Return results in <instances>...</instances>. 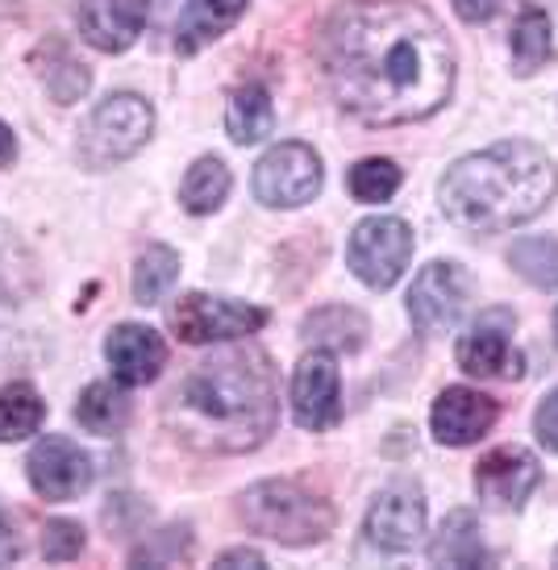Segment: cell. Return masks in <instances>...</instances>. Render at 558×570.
Masks as SVG:
<instances>
[{
    "label": "cell",
    "instance_id": "6da1fadb",
    "mask_svg": "<svg viewBox=\"0 0 558 570\" xmlns=\"http://www.w3.org/2000/svg\"><path fill=\"white\" fill-rule=\"evenodd\" d=\"M321 63L337 105L363 126H409L454 92V47L413 0H346L325 21Z\"/></svg>",
    "mask_w": 558,
    "mask_h": 570
},
{
    "label": "cell",
    "instance_id": "7a4b0ae2",
    "mask_svg": "<svg viewBox=\"0 0 558 570\" xmlns=\"http://www.w3.org/2000/svg\"><path fill=\"white\" fill-rule=\"evenodd\" d=\"M167 425L196 454H246L280 425V383L258 346H225L192 366L167 396Z\"/></svg>",
    "mask_w": 558,
    "mask_h": 570
},
{
    "label": "cell",
    "instance_id": "3957f363",
    "mask_svg": "<svg viewBox=\"0 0 558 570\" xmlns=\"http://www.w3.org/2000/svg\"><path fill=\"white\" fill-rule=\"evenodd\" d=\"M558 191L550 155L526 138L467 155L442 175V213L467 234H505L542 213Z\"/></svg>",
    "mask_w": 558,
    "mask_h": 570
},
{
    "label": "cell",
    "instance_id": "277c9868",
    "mask_svg": "<svg viewBox=\"0 0 558 570\" xmlns=\"http://www.w3.org/2000/svg\"><path fill=\"white\" fill-rule=\"evenodd\" d=\"M238 517L251 533L280 546H317L337 524L334 504L292 479H267L246 488L238 495Z\"/></svg>",
    "mask_w": 558,
    "mask_h": 570
},
{
    "label": "cell",
    "instance_id": "5b68a950",
    "mask_svg": "<svg viewBox=\"0 0 558 570\" xmlns=\"http://www.w3.org/2000/svg\"><path fill=\"white\" fill-rule=\"evenodd\" d=\"M150 134H155V109H150V100H143L138 92H112L109 100H100L88 112V121L80 126L76 155H80L84 167L105 171V167L134 159L150 142Z\"/></svg>",
    "mask_w": 558,
    "mask_h": 570
},
{
    "label": "cell",
    "instance_id": "8992f818",
    "mask_svg": "<svg viewBox=\"0 0 558 570\" xmlns=\"http://www.w3.org/2000/svg\"><path fill=\"white\" fill-rule=\"evenodd\" d=\"M167 325L184 346H205V342H234V337H251L267 325V313L255 304L222 301V296H205V292H188L172 304Z\"/></svg>",
    "mask_w": 558,
    "mask_h": 570
},
{
    "label": "cell",
    "instance_id": "52a82bcc",
    "mask_svg": "<svg viewBox=\"0 0 558 570\" xmlns=\"http://www.w3.org/2000/svg\"><path fill=\"white\" fill-rule=\"evenodd\" d=\"M409 258H413V229L400 217H368L354 225L351 242H346L351 271L375 292H388L397 284L409 271Z\"/></svg>",
    "mask_w": 558,
    "mask_h": 570
},
{
    "label": "cell",
    "instance_id": "ba28073f",
    "mask_svg": "<svg viewBox=\"0 0 558 570\" xmlns=\"http://www.w3.org/2000/svg\"><path fill=\"white\" fill-rule=\"evenodd\" d=\"M255 200L267 208H301L325 184L321 155L309 142H280L272 146L255 167Z\"/></svg>",
    "mask_w": 558,
    "mask_h": 570
},
{
    "label": "cell",
    "instance_id": "9c48e42d",
    "mask_svg": "<svg viewBox=\"0 0 558 570\" xmlns=\"http://www.w3.org/2000/svg\"><path fill=\"white\" fill-rule=\"evenodd\" d=\"M26 475H30V488L42 500L67 504V500H80L84 491L92 488L96 466L76 442H67L59 433H47V438L33 442L30 459H26Z\"/></svg>",
    "mask_w": 558,
    "mask_h": 570
},
{
    "label": "cell",
    "instance_id": "30bf717a",
    "mask_svg": "<svg viewBox=\"0 0 558 570\" xmlns=\"http://www.w3.org/2000/svg\"><path fill=\"white\" fill-rule=\"evenodd\" d=\"M471 296V279L459 263H430L413 279L409 292V321L421 333H447L459 325Z\"/></svg>",
    "mask_w": 558,
    "mask_h": 570
},
{
    "label": "cell",
    "instance_id": "8fae6325",
    "mask_svg": "<svg viewBox=\"0 0 558 570\" xmlns=\"http://www.w3.org/2000/svg\"><path fill=\"white\" fill-rule=\"evenodd\" d=\"M292 416L301 429L325 433L342 421V375L330 350L304 354L292 375Z\"/></svg>",
    "mask_w": 558,
    "mask_h": 570
},
{
    "label": "cell",
    "instance_id": "7c38bea8",
    "mask_svg": "<svg viewBox=\"0 0 558 570\" xmlns=\"http://www.w3.org/2000/svg\"><path fill=\"white\" fill-rule=\"evenodd\" d=\"M368 541L380 546L388 554H404L413 550L421 533H425V495L413 483H397L375 495V504L368 508Z\"/></svg>",
    "mask_w": 558,
    "mask_h": 570
},
{
    "label": "cell",
    "instance_id": "4fadbf2b",
    "mask_svg": "<svg viewBox=\"0 0 558 570\" xmlns=\"http://www.w3.org/2000/svg\"><path fill=\"white\" fill-rule=\"evenodd\" d=\"M512 317L509 313H488L459 337L454 358L467 375L476 380H517L521 375V354L512 350Z\"/></svg>",
    "mask_w": 558,
    "mask_h": 570
},
{
    "label": "cell",
    "instance_id": "5bb4252c",
    "mask_svg": "<svg viewBox=\"0 0 558 570\" xmlns=\"http://www.w3.org/2000/svg\"><path fill=\"white\" fill-rule=\"evenodd\" d=\"M538 483H542V466L521 445H500L476 462L479 500H488L496 508H521Z\"/></svg>",
    "mask_w": 558,
    "mask_h": 570
},
{
    "label": "cell",
    "instance_id": "9a60e30c",
    "mask_svg": "<svg viewBox=\"0 0 558 570\" xmlns=\"http://www.w3.org/2000/svg\"><path fill=\"white\" fill-rule=\"evenodd\" d=\"M105 358H109L112 380L121 387H146V383L159 380L163 366H167V342L150 325L126 321L105 337Z\"/></svg>",
    "mask_w": 558,
    "mask_h": 570
},
{
    "label": "cell",
    "instance_id": "2e32d148",
    "mask_svg": "<svg viewBox=\"0 0 558 570\" xmlns=\"http://www.w3.org/2000/svg\"><path fill=\"white\" fill-rule=\"evenodd\" d=\"M496 416H500V404L492 396H483L476 387H447L433 400L430 429L442 445H471L496 425Z\"/></svg>",
    "mask_w": 558,
    "mask_h": 570
},
{
    "label": "cell",
    "instance_id": "e0dca14e",
    "mask_svg": "<svg viewBox=\"0 0 558 570\" xmlns=\"http://www.w3.org/2000/svg\"><path fill=\"white\" fill-rule=\"evenodd\" d=\"M76 26L84 42H92L105 55H121L138 42L146 26V0H80L76 4Z\"/></svg>",
    "mask_w": 558,
    "mask_h": 570
},
{
    "label": "cell",
    "instance_id": "ac0fdd59",
    "mask_svg": "<svg viewBox=\"0 0 558 570\" xmlns=\"http://www.w3.org/2000/svg\"><path fill=\"white\" fill-rule=\"evenodd\" d=\"M242 13H246V0H188L176 21V50L179 55L205 50L225 30H234Z\"/></svg>",
    "mask_w": 558,
    "mask_h": 570
},
{
    "label": "cell",
    "instance_id": "d6986e66",
    "mask_svg": "<svg viewBox=\"0 0 558 570\" xmlns=\"http://www.w3.org/2000/svg\"><path fill=\"white\" fill-rule=\"evenodd\" d=\"M33 71H38L42 88L55 96V105H76L92 88V71L59 38H50V42H42V47L33 50Z\"/></svg>",
    "mask_w": 558,
    "mask_h": 570
},
{
    "label": "cell",
    "instance_id": "ffe728a7",
    "mask_svg": "<svg viewBox=\"0 0 558 570\" xmlns=\"http://www.w3.org/2000/svg\"><path fill=\"white\" fill-rule=\"evenodd\" d=\"M430 562L433 567H483V562H488L476 512H467V508H454V512H450L447 521H442V529H438L430 541Z\"/></svg>",
    "mask_w": 558,
    "mask_h": 570
},
{
    "label": "cell",
    "instance_id": "44dd1931",
    "mask_svg": "<svg viewBox=\"0 0 558 570\" xmlns=\"http://www.w3.org/2000/svg\"><path fill=\"white\" fill-rule=\"evenodd\" d=\"M275 126V105L272 92L263 83H242L229 92V105H225V129L238 146H251L258 138H267Z\"/></svg>",
    "mask_w": 558,
    "mask_h": 570
},
{
    "label": "cell",
    "instance_id": "7402d4cb",
    "mask_svg": "<svg viewBox=\"0 0 558 570\" xmlns=\"http://www.w3.org/2000/svg\"><path fill=\"white\" fill-rule=\"evenodd\" d=\"M229 184H234L229 167H225L217 155H200V159L188 167L184 184H179V205L188 208L192 217H208V213H217V208L225 205Z\"/></svg>",
    "mask_w": 558,
    "mask_h": 570
},
{
    "label": "cell",
    "instance_id": "603a6c76",
    "mask_svg": "<svg viewBox=\"0 0 558 570\" xmlns=\"http://www.w3.org/2000/svg\"><path fill=\"white\" fill-rule=\"evenodd\" d=\"M129 396L121 392V383H88L76 400V421L96 438H112L129 425Z\"/></svg>",
    "mask_w": 558,
    "mask_h": 570
},
{
    "label": "cell",
    "instance_id": "cb8c5ba5",
    "mask_svg": "<svg viewBox=\"0 0 558 570\" xmlns=\"http://www.w3.org/2000/svg\"><path fill=\"white\" fill-rule=\"evenodd\" d=\"M509 55H512V71L517 76H533L538 67L555 55V33H550V17L542 9L526 4L521 17L512 21V38H509Z\"/></svg>",
    "mask_w": 558,
    "mask_h": 570
},
{
    "label": "cell",
    "instance_id": "d4e9b609",
    "mask_svg": "<svg viewBox=\"0 0 558 570\" xmlns=\"http://www.w3.org/2000/svg\"><path fill=\"white\" fill-rule=\"evenodd\" d=\"M47 421V400L30 383L0 387V442H26Z\"/></svg>",
    "mask_w": 558,
    "mask_h": 570
},
{
    "label": "cell",
    "instance_id": "484cf974",
    "mask_svg": "<svg viewBox=\"0 0 558 570\" xmlns=\"http://www.w3.org/2000/svg\"><path fill=\"white\" fill-rule=\"evenodd\" d=\"M179 279V254L172 246H146L134 263V304H159Z\"/></svg>",
    "mask_w": 558,
    "mask_h": 570
},
{
    "label": "cell",
    "instance_id": "4316f807",
    "mask_svg": "<svg viewBox=\"0 0 558 570\" xmlns=\"http://www.w3.org/2000/svg\"><path fill=\"white\" fill-rule=\"evenodd\" d=\"M304 337L317 342V346H334V350H359L363 337H368V321L354 308H321L304 321Z\"/></svg>",
    "mask_w": 558,
    "mask_h": 570
},
{
    "label": "cell",
    "instance_id": "83f0119b",
    "mask_svg": "<svg viewBox=\"0 0 558 570\" xmlns=\"http://www.w3.org/2000/svg\"><path fill=\"white\" fill-rule=\"evenodd\" d=\"M346 184H351V196L359 205H383L400 191L404 175L392 159H359L346 175Z\"/></svg>",
    "mask_w": 558,
    "mask_h": 570
},
{
    "label": "cell",
    "instance_id": "f1b7e54d",
    "mask_svg": "<svg viewBox=\"0 0 558 570\" xmlns=\"http://www.w3.org/2000/svg\"><path fill=\"white\" fill-rule=\"evenodd\" d=\"M33 292V258L26 242L13 234V225L0 222V301H13Z\"/></svg>",
    "mask_w": 558,
    "mask_h": 570
},
{
    "label": "cell",
    "instance_id": "f546056e",
    "mask_svg": "<svg viewBox=\"0 0 558 570\" xmlns=\"http://www.w3.org/2000/svg\"><path fill=\"white\" fill-rule=\"evenodd\" d=\"M509 263L533 287H558V238H521L509 250Z\"/></svg>",
    "mask_w": 558,
    "mask_h": 570
},
{
    "label": "cell",
    "instance_id": "4dcf8cb0",
    "mask_svg": "<svg viewBox=\"0 0 558 570\" xmlns=\"http://www.w3.org/2000/svg\"><path fill=\"white\" fill-rule=\"evenodd\" d=\"M84 554V529L76 521H47L42 529V558L47 562H71Z\"/></svg>",
    "mask_w": 558,
    "mask_h": 570
},
{
    "label": "cell",
    "instance_id": "1f68e13d",
    "mask_svg": "<svg viewBox=\"0 0 558 570\" xmlns=\"http://www.w3.org/2000/svg\"><path fill=\"white\" fill-rule=\"evenodd\" d=\"M188 546H192V538H188V529H167L159 538V546H143V550H134L129 554V562L134 567H172L176 558H184L188 554Z\"/></svg>",
    "mask_w": 558,
    "mask_h": 570
},
{
    "label": "cell",
    "instance_id": "d6a6232c",
    "mask_svg": "<svg viewBox=\"0 0 558 570\" xmlns=\"http://www.w3.org/2000/svg\"><path fill=\"white\" fill-rule=\"evenodd\" d=\"M533 433H538V442H542L550 454H558V387L538 404V412H533Z\"/></svg>",
    "mask_w": 558,
    "mask_h": 570
},
{
    "label": "cell",
    "instance_id": "836d02e7",
    "mask_svg": "<svg viewBox=\"0 0 558 570\" xmlns=\"http://www.w3.org/2000/svg\"><path fill=\"white\" fill-rule=\"evenodd\" d=\"M26 554V546H21V533H17V524L4 517V508H0V567H9L17 558Z\"/></svg>",
    "mask_w": 558,
    "mask_h": 570
},
{
    "label": "cell",
    "instance_id": "e575fe53",
    "mask_svg": "<svg viewBox=\"0 0 558 570\" xmlns=\"http://www.w3.org/2000/svg\"><path fill=\"white\" fill-rule=\"evenodd\" d=\"M496 4L500 0H454V13L463 17L467 26H483V21L496 17Z\"/></svg>",
    "mask_w": 558,
    "mask_h": 570
},
{
    "label": "cell",
    "instance_id": "d590c367",
    "mask_svg": "<svg viewBox=\"0 0 558 570\" xmlns=\"http://www.w3.org/2000/svg\"><path fill=\"white\" fill-rule=\"evenodd\" d=\"M217 567H267L263 562V554L258 550H246V546H238V550H225L222 558H217Z\"/></svg>",
    "mask_w": 558,
    "mask_h": 570
},
{
    "label": "cell",
    "instance_id": "8d00e7d4",
    "mask_svg": "<svg viewBox=\"0 0 558 570\" xmlns=\"http://www.w3.org/2000/svg\"><path fill=\"white\" fill-rule=\"evenodd\" d=\"M13 159H17V138H13V129L0 121V171H4Z\"/></svg>",
    "mask_w": 558,
    "mask_h": 570
},
{
    "label": "cell",
    "instance_id": "74e56055",
    "mask_svg": "<svg viewBox=\"0 0 558 570\" xmlns=\"http://www.w3.org/2000/svg\"><path fill=\"white\" fill-rule=\"evenodd\" d=\"M555 330H558V313H555Z\"/></svg>",
    "mask_w": 558,
    "mask_h": 570
},
{
    "label": "cell",
    "instance_id": "f35d334b",
    "mask_svg": "<svg viewBox=\"0 0 558 570\" xmlns=\"http://www.w3.org/2000/svg\"><path fill=\"white\" fill-rule=\"evenodd\" d=\"M555 562H558V554H555Z\"/></svg>",
    "mask_w": 558,
    "mask_h": 570
}]
</instances>
